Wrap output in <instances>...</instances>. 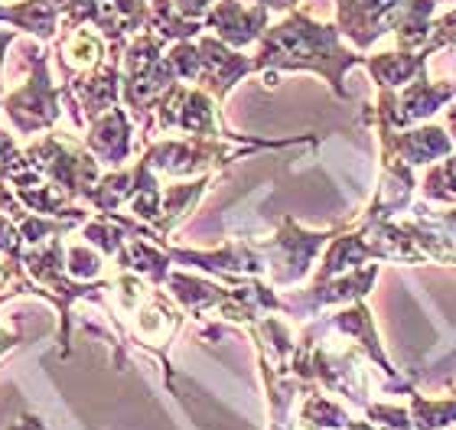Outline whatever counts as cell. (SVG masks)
Listing matches in <instances>:
<instances>
[{"mask_svg": "<svg viewBox=\"0 0 456 430\" xmlns=\"http://www.w3.org/2000/svg\"><path fill=\"white\" fill-rule=\"evenodd\" d=\"M300 424L306 430H336V427H349L352 414L346 408H339L336 402H330L326 394L320 392H306L304 408H300Z\"/></svg>", "mask_w": 456, "mask_h": 430, "instance_id": "5bb4252c", "label": "cell"}, {"mask_svg": "<svg viewBox=\"0 0 456 430\" xmlns=\"http://www.w3.org/2000/svg\"><path fill=\"white\" fill-rule=\"evenodd\" d=\"M196 46H200V76H196V85L202 92H209L219 105L241 78L257 72L255 56H241V49H232L219 37H212V33L196 37Z\"/></svg>", "mask_w": 456, "mask_h": 430, "instance_id": "5b68a950", "label": "cell"}, {"mask_svg": "<svg viewBox=\"0 0 456 430\" xmlns=\"http://www.w3.org/2000/svg\"><path fill=\"white\" fill-rule=\"evenodd\" d=\"M257 72L265 85H277L281 72H316L323 76L339 98H346V69L362 66L365 56H355L339 43V27L320 23L304 10L284 13L281 23H271L255 53Z\"/></svg>", "mask_w": 456, "mask_h": 430, "instance_id": "6da1fadb", "label": "cell"}, {"mask_svg": "<svg viewBox=\"0 0 456 430\" xmlns=\"http://www.w3.org/2000/svg\"><path fill=\"white\" fill-rule=\"evenodd\" d=\"M17 33L13 29H0V105H4V59H7V49L13 46Z\"/></svg>", "mask_w": 456, "mask_h": 430, "instance_id": "ac0fdd59", "label": "cell"}, {"mask_svg": "<svg viewBox=\"0 0 456 430\" xmlns=\"http://www.w3.org/2000/svg\"><path fill=\"white\" fill-rule=\"evenodd\" d=\"M257 7L271 10V13H290V10H297V4L300 0H255Z\"/></svg>", "mask_w": 456, "mask_h": 430, "instance_id": "d6986e66", "label": "cell"}, {"mask_svg": "<svg viewBox=\"0 0 456 430\" xmlns=\"http://www.w3.org/2000/svg\"><path fill=\"white\" fill-rule=\"evenodd\" d=\"M17 343H20V336H17V333H7V329L0 326V355L10 353V349H13Z\"/></svg>", "mask_w": 456, "mask_h": 430, "instance_id": "44dd1931", "label": "cell"}, {"mask_svg": "<svg viewBox=\"0 0 456 430\" xmlns=\"http://www.w3.org/2000/svg\"><path fill=\"white\" fill-rule=\"evenodd\" d=\"M10 131L17 137H33L43 131H53L62 118V88H56L49 76V53L46 49H33L29 53V78L20 88L7 92L4 105Z\"/></svg>", "mask_w": 456, "mask_h": 430, "instance_id": "7a4b0ae2", "label": "cell"}, {"mask_svg": "<svg viewBox=\"0 0 456 430\" xmlns=\"http://www.w3.org/2000/svg\"><path fill=\"white\" fill-rule=\"evenodd\" d=\"M447 125H450V131H453V143H456V105L453 108H447Z\"/></svg>", "mask_w": 456, "mask_h": 430, "instance_id": "7402d4cb", "label": "cell"}, {"mask_svg": "<svg viewBox=\"0 0 456 430\" xmlns=\"http://www.w3.org/2000/svg\"><path fill=\"white\" fill-rule=\"evenodd\" d=\"M86 147L95 153L98 163L121 170L124 163L134 157V118L127 115V108L118 105L95 121H88Z\"/></svg>", "mask_w": 456, "mask_h": 430, "instance_id": "ba28073f", "label": "cell"}, {"mask_svg": "<svg viewBox=\"0 0 456 430\" xmlns=\"http://www.w3.org/2000/svg\"><path fill=\"white\" fill-rule=\"evenodd\" d=\"M336 231L339 229L306 231V229H300L290 215L281 219L274 239L267 241V245H261V248H265V258H267L271 284L274 287L300 284V280L310 274V268H314V258L326 248V245H330V241H333Z\"/></svg>", "mask_w": 456, "mask_h": 430, "instance_id": "277c9868", "label": "cell"}, {"mask_svg": "<svg viewBox=\"0 0 456 430\" xmlns=\"http://www.w3.org/2000/svg\"><path fill=\"white\" fill-rule=\"evenodd\" d=\"M411 0H339L336 4V27L339 33L355 43L359 49H369L385 33H395L401 20V10Z\"/></svg>", "mask_w": 456, "mask_h": 430, "instance_id": "8992f818", "label": "cell"}, {"mask_svg": "<svg viewBox=\"0 0 456 430\" xmlns=\"http://www.w3.org/2000/svg\"><path fill=\"white\" fill-rule=\"evenodd\" d=\"M420 186H424V196H428V199L456 206V153H450V157H444L440 163H434Z\"/></svg>", "mask_w": 456, "mask_h": 430, "instance_id": "9a60e30c", "label": "cell"}, {"mask_svg": "<svg viewBox=\"0 0 456 430\" xmlns=\"http://www.w3.org/2000/svg\"><path fill=\"white\" fill-rule=\"evenodd\" d=\"M0 23H10L13 29H23L39 43L59 37L62 13L49 0H20V4H0Z\"/></svg>", "mask_w": 456, "mask_h": 430, "instance_id": "30bf717a", "label": "cell"}, {"mask_svg": "<svg viewBox=\"0 0 456 430\" xmlns=\"http://www.w3.org/2000/svg\"><path fill=\"white\" fill-rule=\"evenodd\" d=\"M27 160L33 163V170L43 173L49 183H56L59 190H66L72 199H88V192L102 180V163L86 147V141L59 134L56 127L46 137L29 143Z\"/></svg>", "mask_w": 456, "mask_h": 430, "instance_id": "3957f363", "label": "cell"}, {"mask_svg": "<svg viewBox=\"0 0 456 430\" xmlns=\"http://www.w3.org/2000/svg\"><path fill=\"white\" fill-rule=\"evenodd\" d=\"M147 29L153 37H160L163 43H180V39H196L202 37L206 23L202 20L183 17L180 10L173 7V0H151V20Z\"/></svg>", "mask_w": 456, "mask_h": 430, "instance_id": "4fadbf2b", "label": "cell"}, {"mask_svg": "<svg viewBox=\"0 0 456 430\" xmlns=\"http://www.w3.org/2000/svg\"><path fill=\"white\" fill-rule=\"evenodd\" d=\"M206 29L212 37H219L232 49H248L257 46L261 37L271 27V10L265 7H245L241 0H216L212 10L206 13Z\"/></svg>", "mask_w": 456, "mask_h": 430, "instance_id": "52a82bcc", "label": "cell"}, {"mask_svg": "<svg viewBox=\"0 0 456 430\" xmlns=\"http://www.w3.org/2000/svg\"><path fill=\"white\" fill-rule=\"evenodd\" d=\"M346 430H379V427H375V424H369V421H352Z\"/></svg>", "mask_w": 456, "mask_h": 430, "instance_id": "603a6c76", "label": "cell"}, {"mask_svg": "<svg viewBox=\"0 0 456 430\" xmlns=\"http://www.w3.org/2000/svg\"><path fill=\"white\" fill-rule=\"evenodd\" d=\"M102 268H105V255H102L98 248H92L88 241H82V245H69V248H66L69 278L98 280V278H102Z\"/></svg>", "mask_w": 456, "mask_h": 430, "instance_id": "2e32d148", "label": "cell"}, {"mask_svg": "<svg viewBox=\"0 0 456 430\" xmlns=\"http://www.w3.org/2000/svg\"><path fill=\"white\" fill-rule=\"evenodd\" d=\"M428 49L424 53H408V49H401V53H381V56H365L362 66L369 69L371 78H375V85L381 88H398L404 82H414V78L428 69Z\"/></svg>", "mask_w": 456, "mask_h": 430, "instance_id": "8fae6325", "label": "cell"}, {"mask_svg": "<svg viewBox=\"0 0 456 430\" xmlns=\"http://www.w3.org/2000/svg\"><path fill=\"white\" fill-rule=\"evenodd\" d=\"M10 430H43V421L33 418V414H23V418H17V421L10 424Z\"/></svg>", "mask_w": 456, "mask_h": 430, "instance_id": "ffe728a7", "label": "cell"}, {"mask_svg": "<svg viewBox=\"0 0 456 430\" xmlns=\"http://www.w3.org/2000/svg\"><path fill=\"white\" fill-rule=\"evenodd\" d=\"M212 4H216V0H173V7L190 20H206V13L212 10Z\"/></svg>", "mask_w": 456, "mask_h": 430, "instance_id": "e0dca14e", "label": "cell"}, {"mask_svg": "<svg viewBox=\"0 0 456 430\" xmlns=\"http://www.w3.org/2000/svg\"><path fill=\"white\" fill-rule=\"evenodd\" d=\"M212 183V173H202L200 180H190V183H176V186H167L163 190V206H160V219L153 225V231L167 239L176 225H180L192 209H196V202L202 199V192L209 190Z\"/></svg>", "mask_w": 456, "mask_h": 430, "instance_id": "7c38bea8", "label": "cell"}, {"mask_svg": "<svg viewBox=\"0 0 456 430\" xmlns=\"http://www.w3.org/2000/svg\"><path fill=\"white\" fill-rule=\"evenodd\" d=\"M108 53H111V43H108L92 23H78V27L59 29L56 56H59V69H62V82L88 76L92 69H98L105 62Z\"/></svg>", "mask_w": 456, "mask_h": 430, "instance_id": "9c48e42d", "label": "cell"}]
</instances>
